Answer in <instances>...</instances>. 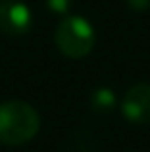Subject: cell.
Wrapping results in <instances>:
<instances>
[{
  "mask_svg": "<svg viewBox=\"0 0 150 152\" xmlns=\"http://www.w3.org/2000/svg\"><path fill=\"white\" fill-rule=\"evenodd\" d=\"M46 4H48L50 12H54V14H68L69 6H71V0H46Z\"/></svg>",
  "mask_w": 150,
  "mask_h": 152,
  "instance_id": "8992f818",
  "label": "cell"
},
{
  "mask_svg": "<svg viewBox=\"0 0 150 152\" xmlns=\"http://www.w3.org/2000/svg\"><path fill=\"white\" fill-rule=\"evenodd\" d=\"M54 42L68 58H85L94 46V29L81 15H66L56 27Z\"/></svg>",
  "mask_w": 150,
  "mask_h": 152,
  "instance_id": "7a4b0ae2",
  "label": "cell"
},
{
  "mask_svg": "<svg viewBox=\"0 0 150 152\" xmlns=\"http://www.w3.org/2000/svg\"><path fill=\"white\" fill-rule=\"evenodd\" d=\"M90 104H92V108L96 112H110L116 106V94L110 89H98L90 96Z\"/></svg>",
  "mask_w": 150,
  "mask_h": 152,
  "instance_id": "5b68a950",
  "label": "cell"
},
{
  "mask_svg": "<svg viewBox=\"0 0 150 152\" xmlns=\"http://www.w3.org/2000/svg\"><path fill=\"white\" fill-rule=\"evenodd\" d=\"M121 112L127 121L144 125L150 121V83H139L123 94Z\"/></svg>",
  "mask_w": 150,
  "mask_h": 152,
  "instance_id": "277c9868",
  "label": "cell"
},
{
  "mask_svg": "<svg viewBox=\"0 0 150 152\" xmlns=\"http://www.w3.org/2000/svg\"><path fill=\"white\" fill-rule=\"evenodd\" d=\"M33 15L31 10L19 0H2L0 2V31L10 37H19L31 31Z\"/></svg>",
  "mask_w": 150,
  "mask_h": 152,
  "instance_id": "3957f363",
  "label": "cell"
},
{
  "mask_svg": "<svg viewBox=\"0 0 150 152\" xmlns=\"http://www.w3.org/2000/svg\"><path fill=\"white\" fill-rule=\"evenodd\" d=\"M39 127H41V118L31 104L21 100L0 104V145H25L35 139Z\"/></svg>",
  "mask_w": 150,
  "mask_h": 152,
  "instance_id": "6da1fadb",
  "label": "cell"
},
{
  "mask_svg": "<svg viewBox=\"0 0 150 152\" xmlns=\"http://www.w3.org/2000/svg\"><path fill=\"white\" fill-rule=\"evenodd\" d=\"M127 4L133 10H146V8H150V0H127Z\"/></svg>",
  "mask_w": 150,
  "mask_h": 152,
  "instance_id": "52a82bcc",
  "label": "cell"
}]
</instances>
